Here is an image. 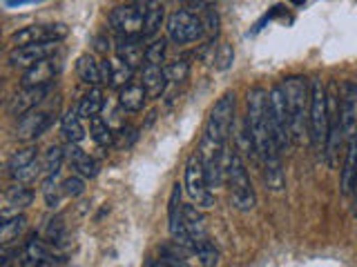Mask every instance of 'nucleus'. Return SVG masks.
<instances>
[{"instance_id":"f257e3e1","label":"nucleus","mask_w":357,"mask_h":267,"mask_svg":"<svg viewBox=\"0 0 357 267\" xmlns=\"http://www.w3.org/2000/svg\"><path fill=\"white\" fill-rule=\"evenodd\" d=\"M282 89L288 100L290 111V127H293V145H301L308 138V122H310V83L304 76H288L284 78Z\"/></svg>"},{"instance_id":"f03ea898","label":"nucleus","mask_w":357,"mask_h":267,"mask_svg":"<svg viewBox=\"0 0 357 267\" xmlns=\"http://www.w3.org/2000/svg\"><path fill=\"white\" fill-rule=\"evenodd\" d=\"M310 122H308V140L310 147L317 156H324L328 138V122H331V109H328V92L324 87L321 78L310 81Z\"/></svg>"},{"instance_id":"7ed1b4c3","label":"nucleus","mask_w":357,"mask_h":267,"mask_svg":"<svg viewBox=\"0 0 357 267\" xmlns=\"http://www.w3.org/2000/svg\"><path fill=\"white\" fill-rule=\"evenodd\" d=\"M226 185L230 192V203L237 211H250L257 205V194L252 181L245 170V163L241 159V154L237 149H232L228 154V163H226Z\"/></svg>"},{"instance_id":"20e7f679","label":"nucleus","mask_w":357,"mask_h":267,"mask_svg":"<svg viewBox=\"0 0 357 267\" xmlns=\"http://www.w3.org/2000/svg\"><path fill=\"white\" fill-rule=\"evenodd\" d=\"M268 116H271L277 147L284 154L290 149V145H293V127H290L288 100H286L282 85H275L271 92H268Z\"/></svg>"},{"instance_id":"39448f33","label":"nucleus","mask_w":357,"mask_h":267,"mask_svg":"<svg viewBox=\"0 0 357 267\" xmlns=\"http://www.w3.org/2000/svg\"><path fill=\"white\" fill-rule=\"evenodd\" d=\"M165 31H167V38L174 44H188V42H197L204 38L206 27H204V18L192 14L190 9H176L170 14V18H167Z\"/></svg>"},{"instance_id":"423d86ee","label":"nucleus","mask_w":357,"mask_h":267,"mask_svg":"<svg viewBox=\"0 0 357 267\" xmlns=\"http://www.w3.org/2000/svg\"><path fill=\"white\" fill-rule=\"evenodd\" d=\"M185 192L201 209H208L215 205V196L210 192L206 167H204V161H201L199 152L185 161Z\"/></svg>"},{"instance_id":"0eeeda50","label":"nucleus","mask_w":357,"mask_h":267,"mask_svg":"<svg viewBox=\"0 0 357 267\" xmlns=\"http://www.w3.org/2000/svg\"><path fill=\"white\" fill-rule=\"evenodd\" d=\"M36 147H22L18 152H14L9 156L7 161V174L11 181L22 183V185H31L36 178L43 174V165L38 163V156H36Z\"/></svg>"},{"instance_id":"6e6552de","label":"nucleus","mask_w":357,"mask_h":267,"mask_svg":"<svg viewBox=\"0 0 357 267\" xmlns=\"http://www.w3.org/2000/svg\"><path fill=\"white\" fill-rule=\"evenodd\" d=\"M167 229H170V236L174 243H178L181 248L188 252H195V241L190 236V232L183 222V205H181V185L172 187V196H170V205H167Z\"/></svg>"},{"instance_id":"1a4fd4ad","label":"nucleus","mask_w":357,"mask_h":267,"mask_svg":"<svg viewBox=\"0 0 357 267\" xmlns=\"http://www.w3.org/2000/svg\"><path fill=\"white\" fill-rule=\"evenodd\" d=\"M109 25L116 31V36H143L145 18L139 3L121 5L116 9H112Z\"/></svg>"},{"instance_id":"9d476101","label":"nucleus","mask_w":357,"mask_h":267,"mask_svg":"<svg viewBox=\"0 0 357 267\" xmlns=\"http://www.w3.org/2000/svg\"><path fill=\"white\" fill-rule=\"evenodd\" d=\"M59 49V42H27V44H16L14 49L9 51L7 63L9 67H22V70H29L31 65H36L43 58H50Z\"/></svg>"},{"instance_id":"9b49d317","label":"nucleus","mask_w":357,"mask_h":267,"mask_svg":"<svg viewBox=\"0 0 357 267\" xmlns=\"http://www.w3.org/2000/svg\"><path fill=\"white\" fill-rule=\"evenodd\" d=\"M70 27L63 22H52V25H29L25 29L16 31L11 36V44H27V42H61L67 38Z\"/></svg>"},{"instance_id":"f8f14e48","label":"nucleus","mask_w":357,"mask_h":267,"mask_svg":"<svg viewBox=\"0 0 357 267\" xmlns=\"http://www.w3.org/2000/svg\"><path fill=\"white\" fill-rule=\"evenodd\" d=\"M50 94V85H38V87H22L20 92H16L7 100V111L9 116L22 118L25 114H29L31 109H36L45 96Z\"/></svg>"},{"instance_id":"ddd939ff","label":"nucleus","mask_w":357,"mask_h":267,"mask_svg":"<svg viewBox=\"0 0 357 267\" xmlns=\"http://www.w3.org/2000/svg\"><path fill=\"white\" fill-rule=\"evenodd\" d=\"M52 125V114L50 111H43V109H31L29 114H25L18 120V127H16V138L22 143H31L40 138L45 131L50 129Z\"/></svg>"},{"instance_id":"4468645a","label":"nucleus","mask_w":357,"mask_h":267,"mask_svg":"<svg viewBox=\"0 0 357 267\" xmlns=\"http://www.w3.org/2000/svg\"><path fill=\"white\" fill-rule=\"evenodd\" d=\"M167 74H165V65L159 63H148L145 60L141 67V85L145 87L150 98H161L165 94L167 87Z\"/></svg>"},{"instance_id":"2eb2a0df","label":"nucleus","mask_w":357,"mask_h":267,"mask_svg":"<svg viewBox=\"0 0 357 267\" xmlns=\"http://www.w3.org/2000/svg\"><path fill=\"white\" fill-rule=\"evenodd\" d=\"M31 200H33V192L27 187V185H22V183H16V185H11L5 196H3V218H9V216H16L20 214L22 209H27L31 205Z\"/></svg>"},{"instance_id":"dca6fc26","label":"nucleus","mask_w":357,"mask_h":267,"mask_svg":"<svg viewBox=\"0 0 357 267\" xmlns=\"http://www.w3.org/2000/svg\"><path fill=\"white\" fill-rule=\"evenodd\" d=\"M56 72H59V65H56V60L50 58H43L38 60L36 65H31L29 70L22 72L20 76V85L22 87H38V85H50L54 81Z\"/></svg>"},{"instance_id":"f3484780","label":"nucleus","mask_w":357,"mask_h":267,"mask_svg":"<svg viewBox=\"0 0 357 267\" xmlns=\"http://www.w3.org/2000/svg\"><path fill=\"white\" fill-rule=\"evenodd\" d=\"M22 265L27 267H40V265H56L61 261H56V256L50 250V243L47 241H40L38 236H31V241H27L25 250H22Z\"/></svg>"},{"instance_id":"a211bd4d","label":"nucleus","mask_w":357,"mask_h":267,"mask_svg":"<svg viewBox=\"0 0 357 267\" xmlns=\"http://www.w3.org/2000/svg\"><path fill=\"white\" fill-rule=\"evenodd\" d=\"M139 3L143 18H145V27H143V38H152L156 36V31L161 29L163 20H165V7L163 0H134Z\"/></svg>"},{"instance_id":"6ab92c4d","label":"nucleus","mask_w":357,"mask_h":267,"mask_svg":"<svg viewBox=\"0 0 357 267\" xmlns=\"http://www.w3.org/2000/svg\"><path fill=\"white\" fill-rule=\"evenodd\" d=\"M65 159L76 170V174H81L83 178H96L98 176V163L87 152H83L81 147H78V143H67Z\"/></svg>"},{"instance_id":"aec40b11","label":"nucleus","mask_w":357,"mask_h":267,"mask_svg":"<svg viewBox=\"0 0 357 267\" xmlns=\"http://www.w3.org/2000/svg\"><path fill=\"white\" fill-rule=\"evenodd\" d=\"M357 178V131L346 138L344 165H342V194H351Z\"/></svg>"},{"instance_id":"412c9836","label":"nucleus","mask_w":357,"mask_h":267,"mask_svg":"<svg viewBox=\"0 0 357 267\" xmlns=\"http://www.w3.org/2000/svg\"><path fill=\"white\" fill-rule=\"evenodd\" d=\"M141 40L143 36H119L116 44V56L128 65H132L134 70H139L145 63V47L141 44Z\"/></svg>"},{"instance_id":"4be33fe9","label":"nucleus","mask_w":357,"mask_h":267,"mask_svg":"<svg viewBox=\"0 0 357 267\" xmlns=\"http://www.w3.org/2000/svg\"><path fill=\"white\" fill-rule=\"evenodd\" d=\"M148 98L150 96L141 83H130V85L119 89V105H121V109L130 111V114L141 111L145 107V103H148Z\"/></svg>"},{"instance_id":"5701e85b","label":"nucleus","mask_w":357,"mask_h":267,"mask_svg":"<svg viewBox=\"0 0 357 267\" xmlns=\"http://www.w3.org/2000/svg\"><path fill=\"white\" fill-rule=\"evenodd\" d=\"M76 74H78V78H81V83H85L87 87H98V85H103L100 63H96V58H94L92 54L78 56V60H76Z\"/></svg>"},{"instance_id":"b1692460","label":"nucleus","mask_w":357,"mask_h":267,"mask_svg":"<svg viewBox=\"0 0 357 267\" xmlns=\"http://www.w3.org/2000/svg\"><path fill=\"white\" fill-rule=\"evenodd\" d=\"M105 107V98L103 92L98 87H89V92L83 94V98L78 100V114H81L85 120H92L96 116H100V111Z\"/></svg>"},{"instance_id":"393cba45","label":"nucleus","mask_w":357,"mask_h":267,"mask_svg":"<svg viewBox=\"0 0 357 267\" xmlns=\"http://www.w3.org/2000/svg\"><path fill=\"white\" fill-rule=\"evenodd\" d=\"M183 222L185 227L190 232V236H192V241H201L208 236V229H206V216L204 211H201V207L197 205H183Z\"/></svg>"},{"instance_id":"a878e982","label":"nucleus","mask_w":357,"mask_h":267,"mask_svg":"<svg viewBox=\"0 0 357 267\" xmlns=\"http://www.w3.org/2000/svg\"><path fill=\"white\" fill-rule=\"evenodd\" d=\"M61 131L67 143H81L85 138L83 129V116L78 114V109H67L61 120Z\"/></svg>"},{"instance_id":"bb28decb","label":"nucleus","mask_w":357,"mask_h":267,"mask_svg":"<svg viewBox=\"0 0 357 267\" xmlns=\"http://www.w3.org/2000/svg\"><path fill=\"white\" fill-rule=\"evenodd\" d=\"M25 227H27V218L22 214L3 218V225H0V248L14 245L20 238V234L25 232Z\"/></svg>"},{"instance_id":"cd10ccee","label":"nucleus","mask_w":357,"mask_h":267,"mask_svg":"<svg viewBox=\"0 0 357 267\" xmlns=\"http://www.w3.org/2000/svg\"><path fill=\"white\" fill-rule=\"evenodd\" d=\"M89 134H92L94 143L98 145V147H112V145L116 143V134L112 131V127L107 125V120H103L100 116L92 118L89 120Z\"/></svg>"},{"instance_id":"c85d7f7f","label":"nucleus","mask_w":357,"mask_h":267,"mask_svg":"<svg viewBox=\"0 0 357 267\" xmlns=\"http://www.w3.org/2000/svg\"><path fill=\"white\" fill-rule=\"evenodd\" d=\"M134 67L132 65H128L123 58H116L112 60V74H109V85L112 87H116V89H121V87H126V85H130L132 83V76H134Z\"/></svg>"},{"instance_id":"c756f323","label":"nucleus","mask_w":357,"mask_h":267,"mask_svg":"<svg viewBox=\"0 0 357 267\" xmlns=\"http://www.w3.org/2000/svg\"><path fill=\"white\" fill-rule=\"evenodd\" d=\"M192 254H197L199 263H201V265H206V267H212V265H217V263H219V250H217V245L210 241V236L197 241Z\"/></svg>"},{"instance_id":"7c9ffc66","label":"nucleus","mask_w":357,"mask_h":267,"mask_svg":"<svg viewBox=\"0 0 357 267\" xmlns=\"http://www.w3.org/2000/svg\"><path fill=\"white\" fill-rule=\"evenodd\" d=\"M65 149L59 147V145H52V147L45 152V161H43V172L45 176H59L61 167L65 163Z\"/></svg>"},{"instance_id":"2f4dec72","label":"nucleus","mask_w":357,"mask_h":267,"mask_svg":"<svg viewBox=\"0 0 357 267\" xmlns=\"http://www.w3.org/2000/svg\"><path fill=\"white\" fill-rule=\"evenodd\" d=\"M59 176H47L45 178V183H43V196H45V203H47V207H56L61 203V196L65 194V189H63V183L59 185V181H56Z\"/></svg>"},{"instance_id":"473e14b6","label":"nucleus","mask_w":357,"mask_h":267,"mask_svg":"<svg viewBox=\"0 0 357 267\" xmlns=\"http://www.w3.org/2000/svg\"><path fill=\"white\" fill-rule=\"evenodd\" d=\"M65 236H67V229H65L63 216H54L47 222V227H45V238H47V243L54 245V248H59V245L65 243Z\"/></svg>"},{"instance_id":"72a5a7b5","label":"nucleus","mask_w":357,"mask_h":267,"mask_svg":"<svg viewBox=\"0 0 357 267\" xmlns=\"http://www.w3.org/2000/svg\"><path fill=\"white\" fill-rule=\"evenodd\" d=\"M234 63V49H232V44L228 42H221L217 51H215V58H212V65H215V70L219 72H228L230 67Z\"/></svg>"},{"instance_id":"f704fd0d","label":"nucleus","mask_w":357,"mask_h":267,"mask_svg":"<svg viewBox=\"0 0 357 267\" xmlns=\"http://www.w3.org/2000/svg\"><path fill=\"white\" fill-rule=\"evenodd\" d=\"M165 74H167V81L178 85V83L188 81V76H190V65H188L185 60L167 63V65H165Z\"/></svg>"},{"instance_id":"c9c22d12","label":"nucleus","mask_w":357,"mask_h":267,"mask_svg":"<svg viewBox=\"0 0 357 267\" xmlns=\"http://www.w3.org/2000/svg\"><path fill=\"white\" fill-rule=\"evenodd\" d=\"M163 58H165V40H152L145 47V60L163 65Z\"/></svg>"},{"instance_id":"e433bc0d","label":"nucleus","mask_w":357,"mask_h":267,"mask_svg":"<svg viewBox=\"0 0 357 267\" xmlns=\"http://www.w3.org/2000/svg\"><path fill=\"white\" fill-rule=\"evenodd\" d=\"M63 189H65V194L67 196H81L85 192V181H83V176L81 174H76V176H70V178H65L63 181Z\"/></svg>"},{"instance_id":"4c0bfd02","label":"nucleus","mask_w":357,"mask_h":267,"mask_svg":"<svg viewBox=\"0 0 357 267\" xmlns=\"http://www.w3.org/2000/svg\"><path fill=\"white\" fill-rule=\"evenodd\" d=\"M215 7H217V0H190L188 3V9L197 16H204L206 11L215 9Z\"/></svg>"},{"instance_id":"58836bf2","label":"nucleus","mask_w":357,"mask_h":267,"mask_svg":"<svg viewBox=\"0 0 357 267\" xmlns=\"http://www.w3.org/2000/svg\"><path fill=\"white\" fill-rule=\"evenodd\" d=\"M204 27H206V33H210V36H217V31H219V16H217V11L215 9H210L206 11L204 16Z\"/></svg>"},{"instance_id":"ea45409f","label":"nucleus","mask_w":357,"mask_h":267,"mask_svg":"<svg viewBox=\"0 0 357 267\" xmlns=\"http://www.w3.org/2000/svg\"><path fill=\"white\" fill-rule=\"evenodd\" d=\"M116 138H119L121 147H130V145L139 138V134H137V129H132V127H121V131L116 134Z\"/></svg>"},{"instance_id":"a19ab883","label":"nucleus","mask_w":357,"mask_h":267,"mask_svg":"<svg viewBox=\"0 0 357 267\" xmlns=\"http://www.w3.org/2000/svg\"><path fill=\"white\" fill-rule=\"evenodd\" d=\"M96 49H98V51H103V54H107V49H109L107 40H105V38H96Z\"/></svg>"},{"instance_id":"79ce46f5","label":"nucleus","mask_w":357,"mask_h":267,"mask_svg":"<svg viewBox=\"0 0 357 267\" xmlns=\"http://www.w3.org/2000/svg\"><path fill=\"white\" fill-rule=\"evenodd\" d=\"M353 194H355V205H353V214L357 218V178H355V185H353Z\"/></svg>"},{"instance_id":"37998d69","label":"nucleus","mask_w":357,"mask_h":267,"mask_svg":"<svg viewBox=\"0 0 357 267\" xmlns=\"http://www.w3.org/2000/svg\"><path fill=\"white\" fill-rule=\"evenodd\" d=\"M5 3L9 7H14V5H22V3H33V0H5Z\"/></svg>"},{"instance_id":"c03bdc74","label":"nucleus","mask_w":357,"mask_h":267,"mask_svg":"<svg viewBox=\"0 0 357 267\" xmlns=\"http://www.w3.org/2000/svg\"><path fill=\"white\" fill-rule=\"evenodd\" d=\"M290 3H293V5H297V7H299V5H304L306 0H290Z\"/></svg>"},{"instance_id":"a18cd8bd","label":"nucleus","mask_w":357,"mask_h":267,"mask_svg":"<svg viewBox=\"0 0 357 267\" xmlns=\"http://www.w3.org/2000/svg\"><path fill=\"white\" fill-rule=\"evenodd\" d=\"M178 3H185V5H188V3H190V0H178Z\"/></svg>"}]
</instances>
